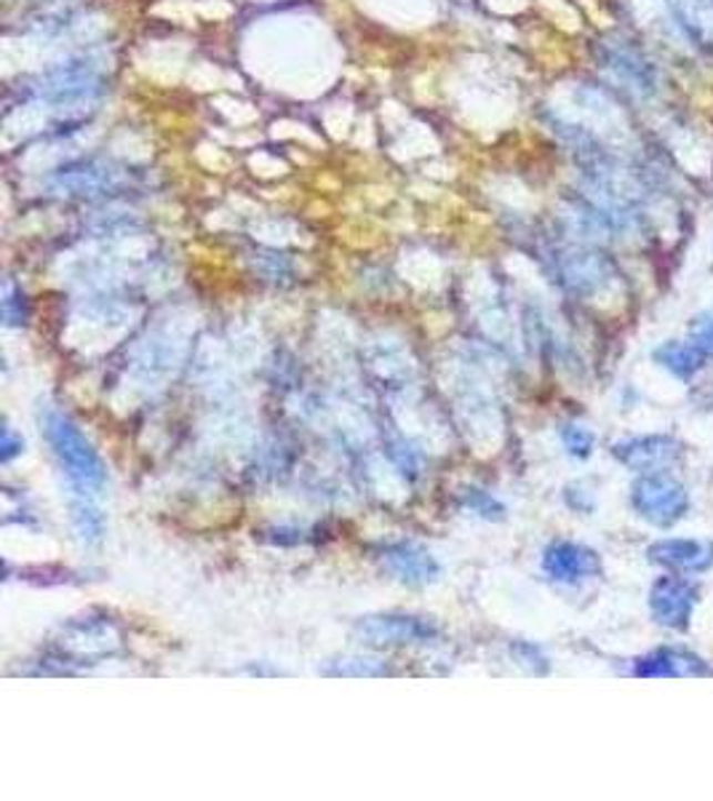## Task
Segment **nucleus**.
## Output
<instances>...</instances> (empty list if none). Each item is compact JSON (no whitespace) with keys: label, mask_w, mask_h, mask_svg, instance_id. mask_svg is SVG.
<instances>
[{"label":"nucleus","mask_w":713,"mask_h":801,"mask_svg":"<svg viewBox=\"0 0 713 801\" xmlns=\"http://www.w3.org/2000/svg\"><path fill=\"white\" fill-rule=\"evenodd\" d=\"M650 561L660 564L676 575H700L713 567V543L711 540H684V537H665L650 545L646 550Z\"/></svg>","instance_id":"0eeeda50"},{"label":"nucleus","mask_w":713,"mask_h":801,"mask_svg":"<svg viewBox=\"0 0 713 801\" xmlns=\"http://www.w3.org/2000/svg\"><path fill=\"white\" fill-rule=\"evenodd\" d=\"M639 679H697L709 676V662L682 647H660L633 662Z\"/></svg>","instance_id":"1a4fd4ad"},{"label":"nucleus","mask_w":713,"mask_h":801,"mask_svg":"<svg viewBox=\"0 0 713 801\" xmlns=\"http://www.w3.org/2000/svg\"><path fill=\"white\" fill-rule=\"evenodd\" d=\"M70 518H73V529L81 540L86 543H100L104 535V518L100 508L91 505L89 497H78V500L70 503Z\"/></svg>","instance_id":"f8f14e48"},{"label":"nucleus","mask_w":713,"mask_h":801,"mask_svg":"<svg viewBox=\"0 0 713 801\" xmlns=\"http://www.w3.org/2000/svg\"><path fill=\"white\" fill-rule=\"evenodd\" d=\"M22 449H24L22 436H17V433L11 430L9 425H6L3 442H0V459H3V463H11V459H14L17 455H22Z\"/></svg>","instance_id":"a211bd4d"},{"label":"nucleus","mask_w":713,"mask_h":801,"mask_svg":"<svg viewBox=\"0 0 713 801\" xmlns=\"http://www.w3.org/2000/svg\"><path fill=\"white\" fill-rule=\"evenodd\" d=\"M631 505L644 521L669 529L690 510V491L671 473H641L631 489Z\"/></svg>","instance_id":"f03ea898"},{"label":"nucleus","mask_w":713,"mask_h":801,"mask_svg":"<svg viewBox=\"0 0 713 801\" xmlns=\"http://www.w3.org/2000/svg\"><path fill=\"white\" fill-rule=\"evenodd\" d=\"M385 572H390L396 580L407 582V586H428L441 575V567L430 550L415 543H394L383 550L379 556Z\"/></svg>","instance_id":"6e6552de"},{"label":"nucleus","mask_w":713,"mask_h":801,"mask_svg":"<svg viewBox=\"0 0 713 801\" xmlns=\"http://www.w3.org/2000/svg\"><path fill=\"white\" fill-rule=\"evenodd\" d=\"M697 604V586L679 575H665L655 580L650 590V612L658 626L671 630L690 628L692 612Z\"/></svg>","instance_id":"39448f33"},{"label":"nucleus","mask_w":713,"mask_h":801,"mask_svg":"<svg viewBox=\"0 0 713 801\" xmlns=\"http://www.w3.org/2000/svg\"><path fill=\"white\" fill-rule=\"evenodd\" d=\"M612 455L620 465L636 473H669L684 457V444L673 436H633L612 444Z\"/></svg>","instance_id":"7ed1b4c3"},{"label":"nucleus","mask_w":713,"mask_h":801,"mask_svg":"<svg viewBox=\"0 0 713 801\" xmlns=\"http://www.w3.org/2000/svg\"><path fill=\"white\" fill-rule=\"evenodd\" d=\"M690 343L695 345L705 358L713 356V313H703L692 321Z\"/></svg>","instance_id":"dca6fc26"},{"label":"nucleus","mask_w":713,"mask_h":801,"mask_svg":"<svg viewBox=\"0 0 713 801\" xmlns=\"http://www.w3.org/2000/svg\"><path fill=\"white\" fill-rule=\"evenodd\" d=\"M561 442H564V449L572 457L585 459L593 455V446H597V436L580 423H569L561 428Z\"/></svg>","instance_id":"4468645a"},{"label":"nucleus","mask_w":713,"mask_h":801,"mask_svg":"<svg viewBox=\"0 0 713 801\" xmlns=\"http://www.w3.org/2000/svg\"><path fill=\"white\" fill-rule=\"evenodd\" d=\"M510 655H513V658L519 660L521 668H527V671L534 673V676L548 673V668H551V666H548L546 655L540 652V647L529 645V641H513V645H510Z\"/></svg>","instance_id":"2eb2a0df"},{"label":"nucleus","mask_w":713,"mask_h":801,"mask_svg":"<svg viewBox=\"0 0 713 801\" xmlns=\"http://www.w3.org/2000/svg\"><path fill=\"white\" fill-rule=\"evenodd\" d=\"M324 673H329V676H377V673H383V666H377L375 660L348 658V660L332 662L329 668H324Z\"/></svg>","instance_id":"f3484780"},{"label":"nucleus","mask_w":713,"mask_h":801,"mask_svg":"<svg viewBox=\"0 0 713 801\" xmlns=\"http://www.w3.org/2000/svg\"><path fill=\"white\" fill-rule=\"evenodd\" d=\"M652 358H655V364H660L665 372H671L673 377L679 379L695 377V374L705 366V356L695 345L676 343V339L660 345L658 351L652 353Z\"/></svg>","instance_id":"9b49d317"},{"label":"nucleus","mask_w":713,"mask_h":801,"mask_svg":"<svg viewBox=\"0 0 713 801\" xmlns=\"http://www.w3.org/2000/svg\"><path fill=\"white\" fill-rule=\"evenodd\" d=\"M561 278L564 284L578 294H591L604 284L607 278V262L593 252H580L572 249L561 257Z\"/></svg>","instance_id":"9d476101"},{"label":"nucleus","mask_w":713,"mask_h":801,"mask_svg":"<svg viewBox=\"0 0 713 801\" xmlns=\"http://www.w3.org/2000/svg\"><path fill=\"white\" fill-rule=\"evenodd\" d=\"M462 508L483 518V521H502L506 518V505L497 500L495 495H489V491L476 487L462 491Z\"/></svg>","instance_id":"ddd939ff"},{"label":"nucleus","mask_w":713,"mask_h":801,"mask_svg":"<svg viewBox=\"0 0 713 801\" xmlns=\"http://www.w3.org/2000/svg\"><path fill=\"white\" fill-rule=\"evenodd\" d=\"M43 433L75 497H89L91 500V497L102 495L104 484H108V468H104L94 446L86 442V436L57 409H45Z\"/></svg>","instance_id":"f257e3e1"},{"label":"nucleus","mask_w":713,"mask_h":801,"mask_svg":"<svg viewBox=\"0 0 713 801\" xmlns=\"http://www.w3.org/2000/svg\"><path fill=\"white\" fill-rule=\"evenodd\" d=\"M356 636L371 647L428 645L438 630L428 620L411 615H369L356 622Z\"/></svg>","instance_id":"20e7f679"},{"label":"nucleus","mask_w":713,"mask_h":801,"mask_svg":"<svg viewBox=\"0 0 713 801\" xmlns=\"http://www.w3.org/2000/svg\"><path fill=\"white\" fill-rule=\"evenodd\" d=\"M542 572L553 582L578 586L582 580L601 575V558L588 545L572 540H553L542 550Z\"/></svg>","instance_id":"423d86ee"}]
</instances>
